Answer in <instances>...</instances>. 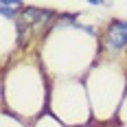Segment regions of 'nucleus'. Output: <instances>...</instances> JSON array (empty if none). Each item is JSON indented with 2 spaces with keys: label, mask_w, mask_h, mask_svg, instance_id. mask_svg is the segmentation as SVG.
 <instances>
[{
  "label": "nucleus",
  "mask_w": 127,
  "mask_h": 127,
  "mask_svg": "<svg viewBox=\"0 0 127 127\" xmlns=\"http://www.w3.org/2000/svg\"><path fill=\"white\" fill-rule=\"evenodd\" d=\"M105 48L110 53H118L127 48V22L123 20H114L105 31V39H103Z\"/></svg>",
  "instance_id": "nucleus-1"
}]
</instances>
